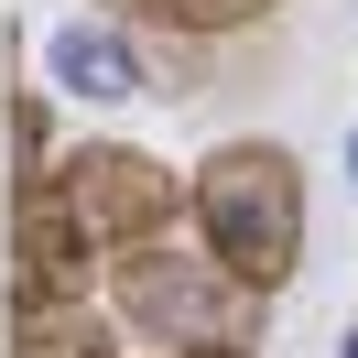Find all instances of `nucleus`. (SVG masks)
Instances as JSON below:
<instances>
[{"mask_svg": "<svg viewBox=\"0 0 358 358\" xmlns=\"http://www.w3.org/2000/svg\"><path fill=\"white\" fill-rule=\"evenodd\" d=\"M250 304H261V293H250L206 239L174 250V239L152 228V239L109 250V315H120V326H141V336H163V348H196V336H250Z\"/></svg>", "mask_w": 358, "mask_h": 358, "instance_id": "f03ea898", "label": "nucleus"}, {"mask_svg": "<svg viewBox=\"0 0 358 358\" xmlns=\"http://www.w3.org/2000/svg\"><path fill=\"white\" fill-rule=\"evenodd\" d=\"M11 152H22V185H44V98H11Z\"/></svg>", "mask_w": 358, "mask_h": 358, "instance_id": "6e6552de", "label": "nucleus"}, {"mask_svg": "<svg viewBox=\"0 0 358 358\" xmlns=\"http://www.w3.org/2000/svg\"><path fill=\"white\" fill-rule=\"evenodd\" d=\"M336 358H358V336H348V348H336Z\"/></svg>", "mask_w": 358, "mask_h": 358, "instance_id": "9b49d317", "label": "nucleus"}, {"mask_svg": "<svg viewBox=\"0 0 358 358\" xmlns=\"http://www.w3.org/2000/svg\"><path fill=\"white\" fill-rule=\"evenodd\" d=\"M55 196L87 228V250H131V239H152V228L174 217V174H163L152 152H131V141H76V152L55 163Z\"/></svg>", "mask_w": 358, "mask_h": 358, "instance_id": "7ed1b4c3", "label": "nucleus"}, {"mask_svg": "<svg viewBox=\"0 0 358 358\" xmlns=\"http://www.w3.org/2000/svg\"><path fill=\"white\" fill-rule=\"evenodd\" d=\"M185 358H250V348H239V336H196Z\"/></svg>", "mask_w": 358, "mask_h": 358, "instance_id": "1a4fd4ad", "label": "nucleus"}, {"mask_svg": "<svg viewBox=\"0 0 358 358\" xmlns=\"http://www.w3.org/2000/svg\"><path fill=\"white\" fill-rule=\"evenodd\" d=\"M152 22H174V33H250L271 11V0H141Z\"/></svg>", "mask_w": 358, "mask_h": 358, "instance_id": "0eeeda50", "label": "nucleus"}, {"mask_svg": "<svg viewBox=\"0 0 358 358\" xmlns=\"http://www.w3.org/2000/svg\"><path fill=\"white\" fill-rule=\"evenodd\" d=\"M348 185H358V131H348Z\"/></svg>", "mask_w": 358, "mask_h": 358, "instance_id": "9d476101", "label": "nucleus"}, {"mask_svg": "<svg viewBox=\"0 0 358 358\" xmlns=\"http://www.w3.org/2000/svg\"><path fill=\"white\" fill-rule=\"evenodd\" d=\"M11 358H120V315H98L87 293H33L11 304Z\"/></svg>", "mask_w": 358, "mask_h": 358, "instance_id": "423d86ee", "label": "nucleus"}, {"mask_svg": "<svg viewBox=\"0 0 358 358\" xmlns=\"http://www.w3.org/2000/svg\"><path fill=\"white\" fill-rule=\"evenodd\" d=\"M196 206V239L239 271L250 293H282L293 261H304V163L282 141H217L185 185Z\"/></svg>", "mask_w": 358, "mask_h": 358, "instance_id": "f257e3e1", "label": "nucleus"}, {"mask_svg": "<svg viewBox=\"0 0 358 358\" xmlns=\"http://www.w3.org/2000/svg\"><path fill=\"white\" fill-rule=\"evenodd\" d=\"M44 66H55V87H66V98H152L131 33H109V22H55Z\"/></svg>", "mask_w": 358, "mask_h": 358, "instance_id": "39448f33", "label": "nucleus"}, {"mask_svg": "<svg viewBox=\"0 0 358 358\" xmlns=\"http://www.w3.org/2000/svg\"><path fill=\"white\" fill-rule=\"evenodd\" d=\"M11 261H22L11 304H33V293H87V228L66 217L55 174H44V185H22V239H11Z\"/></svg>", "mask_w": 358, "mask_h": 358, "instance_id": "20e7f679", "label": "nucleus"}]
</instances>
